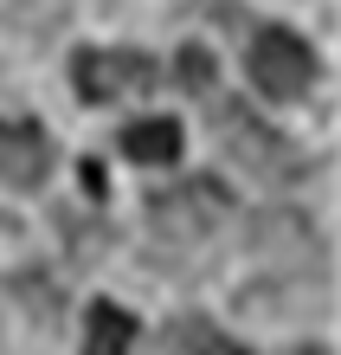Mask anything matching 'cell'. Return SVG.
I'll use <instances>...</instances> for the list:
<instances>
[{"instance_id":"6da1fadb","label":"cell","mask_w":341,"mask_h":355,"mask_svg":"<svg viewBox=\"0 0 341 355\" xmlns=\"http://www.w3.org/2000/svg\"><path fill=\"white\" fill-rule=\"evenodd\" d=\"M155 58L142 46H84L71 58V91L84 103H116V97H142L155 91Z\"/></svg>"},{"instance_id":"7a4b0ae2","label":"cell","mask_w":341,"mask_h":355,"mask_svg":"<svg viewBox=\"0 0 341 355\" xmlns=\"http://www.w3.org/2000/svg\"><path fill=\"white\" fill-rule=\"evenodd\" d=\"M225 214H232V194L219 181H206V175L148 194V220H155V233L174 239V245H200L212 226H225Z\"/></svg>"},{"instance_id":"3957f363","label":"cell","mask_w":341,"mask_h":355,"mask_svg":"<svg viewBox=\"0 0 341 355\" xmlns=\"http://www.w3.org/2000/svg\"><path fill=\"white\" fill-rule=\"evenodd\" d=\"M245 65H251V85H258L264 97H277V103L303 97L315 85V52H309V39L290 33V26H258Z\"/></svg>"},{"instance_id":"277c9868","label":"cell","mask_w":341,"mask_h":355,"mask_svg":"<svg viewBox=\"0 0 341 355\" xmlns=\"http://www.w3.org/2000/svg\"><path fill=\"white\" fill-rule=\"evenodd\" d=\"M52 175V130L33 116H0V181L7 187H46Z\"/></svg>"},{"instance_id":"5b68a950","label":"cell","mask_w":341,"mask_h":355,"mask_svg":"<svg viewBox=\"0 0 341 355\" xmlns=\"http://www.w3.org/2000/svg\"><path fill=\"white\" fill-rule=\"evenodd\" d=\"M219 142L245 162L251 175H277V168L290 162L284 136H277V130H264V123L251 116V110H219Z\"/></svg>"},{"instance_id":"8992f818","label":"cell","mask_w":341,"mask_h":355,"mask_svg":"<svg viewBox=\"0 0 341 355\" xmlns=\"http://www.w3.org/2000/svg\"><path fill=\"white\" fill-rule=\"evenodd\" d=\"M129 162H142V168H161V162H181V123L174 116H136L129 130H122L116 142Z\"/></svg>"},{"instance_id":"52a82bcc","label":"cell","mask_w":341,"mask_h":355,"mask_svg":"<svg viewBox=\"0 0 341 355\" xmlns=\"http://www.w3.org/2000/svg\"><path fill=\"white\" fill-rule=\"evenodd\" d=\"M136 349V317L110 297H97L84 310V355H129Z\"/></svg>"},{"instance_id":"ba28073f","label":"cell","mask_w":341,"mask_h":355,"mask_svg":"<svg viewBox=\"0 0 341 355\" xmlns=\"http://www.w3.org/2000/svg\"><path fill=\"white\" fill-rule=\"evenodd\" d=\"M167 343H174V355H251L245 343H232V336H219L206 317H187V323H174L167 329Z\"/></svg>"},{"instance_id":"9c48e42d","label":"cell","mask_w":341,"mask_h":355,"mask_svg":"<svg viewBox=\"0 0 341 355\" xmlns=\"http://www.w3.org/2000/svg\"><path fill=\"white\" fill-rule=\"evenodd\" d=\"M212 52L206 46H181V58H174V85L181 91H212Z\"/></svg>"},{"instance_id":"30bf717a","label":"cell","mask_w":341,"mask_h":355,"mask_svg":"<svg viewBox=\"0 0 341 355\" xmlns=\"http://www.w3.org/2000/svg\"><path fill=\"white\" fill-rule=\"evenodd\" d=\"M296 355H329V349H296Z\"/></svg>"}]
</instances>
